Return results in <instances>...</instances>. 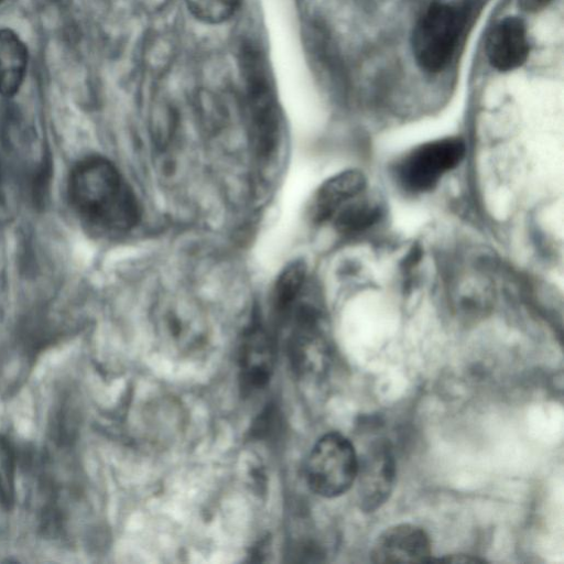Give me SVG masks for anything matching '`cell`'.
Returning a JSON list of instances; mask_svg holds the SVG:
<instances>
[{
	"instance_id": "cell-4",
	"label": "cell",
	"mask_w": 564,
	"mask_h": 564,
	"mask_svg": "<svg viewBox=\"0 0 564 564\" xmlns=\"http://www.w3.org/2000/svg\"><path fill=\"white\" fill-rule=\"evenodd\" d=\"M465 142L460 138H443L423 143L394 166L399 184L408 192L424 193L436 186L440 180L464 159Z\"/></svg>"
},
{
	"instance_id": "cell-11",
	"label": "cell",
	"mask_w": 564,
	"mask_h": 564,
	"mask_svg": "<svg viewBox=\"0 0 564 564\" xmlns=\"http://www.w3.org/2000/svg\"><path fill=\"white\" fill-rule=\"evenodd\" d=\"M380 215V205L360 194L341 205L327 223L340 234H357L373 225Z\"/></svg>"
},
{
	"instance_id": "cell-9",
	"label": "cell",
	"mask_w": 564,
	"mask_h": 564,
	"mask_svg": "<svg viewBox=\"0 0 564 564\" xmlns=\"http://www.w3.org/2000/svg\"><path fill=\"white\" fill-rule=\"evenodd\" d=\"M366 177L357 170H348L325 181L316 191L310 214L314 223L325 224L346 202L364 193Z\"/></svg>"
},
{
	"instance_id": "cell-15",
	"label": "cell",
	"mask_w": 564,
	"mask_h": 564,
	"mask_svg": "<svg viewBox=\"0 0 564 564\" xmlns=\"http://www.w3.org/2000/svg\"><path fill=\"white\" fill-rule=\"evenodd\" d=\"M440 561H445V562H463V563L482 562L481 560H479L477 557H471L470 555H462V554L449 555V556H446V557H442V558H440Z\"/></svg>"
},
{
	"instance_id": "cell-6",
	"label": "cell",
	"mask_w": 564,
	"mask_h": 564,
	"mask_svg": "<svg viewBox=\"0 0 564 564\" xmlns=\"http://www.w3.org/2000/svg\"><path fill=\"white\" fill-rule=\"evenodd\" d=\"M238 362L245 392L260 390L269 382L275 364V343L261 324L252 325L243 335Z\"/></svg>"
},
{
	"instance_id": "cell-10",
	"label": "cell",
	"mask_w": 564,
	"mask_h": 564,
	"mask_svg": "<svg viewBox=\"0 0 564 564\" xmlns=\"http://www.w3.org/2000/svg\"><path fill=\"white\" fill-rule=\"evenodd\" d=\"M28 66V51L11 30H0V94L14 95L21 87Z\"/></svg>"
},
{
	"instance_id": "cell-7",
	"label": "cell",
	"mask_w": 564,
	"mask_h": 564,
	"mask_svg": "<svg viewBox=\"0 0 564 564\" xmlns=\"http://www.w3.org/2000/svg\"><path fill=\"white\" fill-rule=\"evenodd\" d=\"M431 541L426 532L414 524L401 523L386 529L370 551L375 563L431 562Z\"/></svg>"
},
{
	"instance_id": "cell-8",
	"label": "cell",
	"mask_w": 564,
	"mask_h": 564,
	"mask_svg": "<svg viewBox=\"0 0 564 564\" xmlns=\"http://www.w3.org/2000/svg\"><path fill=\"white\" fill-rule=\"evenodd\" d=\"M529 50L525 24L517 17H507L498 22L486 41L487 58L499 72H509L521 66Z\"/></svg>"
},
{
	"instance_id": "cell-14",
	"label": "cell",
	"mask_w": 564,
	"mask_h": 564,
	"mask_svg": "<svg viewBox=\"0 0 564 564\" xmlns=\"http://www.w3.org/2000/svg\"><path fill=\"white\" fill-rule=\"evenodd\" d=\"M518 1H519V6L524 11L536 12V11H540V10L544 9L545 7H547L552 0H518Z\"/></svg>"
},
{
	"instance_id": "cell-12",
	"label": "cell",
	"mask_w": 564,
	"mask_h": 564,
	"mask_svg": "<svg viewBox=\"0 0 564 564\" xmlns=\"http://www.w3.org/2000/svg\"><path fill=\"white\" fill-rule=\"evenodd\" d=\"M239 0H186L191 13L202 22L217 24L228 20Z\"/></svg>"
},
{
	"instance_id": "cell-2",
	"label": "cell",
	"mask_w": 564,
	"mask_h": 564,
	"mask_svg": "<svg viewBox=\"0 0 564 564\" xmlns=\"http://www.w3.org/2000/svg\"><path fill=\"white\" fill-rule=\"evenodd\" d=\"M464 24L465 15L457 7L431 4L412 34V51L416 63L430 73L443 69L454 55Z\"/></svg>"
},
{
	"instance_id": "cell-13",
	"label": "cell",
	"mask_w": 564,
	"mask_h": 564,
	"mask_svg": "<svg viewBox=\"0 0 564 564\" xmlns=\"http://www.w3.org/2000/svg\"><path fill=\"white\" fill-rule=\"evenodd\" d=\"M15 460L8 441L0 435V505L10 508L14 501Z\"/></svg>"
},
{
	"instance_id": "cell-5",
	"label": "cell",
	"mask_w": 564,
	"mask_h": 564,
	"mask_svg": "<svg viewBox=\"0 0 564 564\" xmlns=\"http://www.w3.org/2000/svg\"><path fill=\"white\" fill-rule=\"evenodd\" d=\"M397 464L391 444L373 441L358 458L355 482L357 503L365 512H373L389 499L395 481Z\"/></svg>"
},
{
	"instance_id": "cell-1",
	"label": "cell",
	"mask_w": 564,
	"mask_h": 564,
	"mask_svg": "<svg viewBox=\"0 0 564 564\" xmlns=\"http://www.w3.org/2000/svg\"><path fill=\"white\" fill-rule=\"evenodd\" d=\"M68 197L89 225L107 232H124L140 218L137 196L118 169L101 156L80 161L68 180Z\"/></svg>"
},
{
	"instance_id": "cell-3",
	"label": "cell",
	"mask_w": 564,
	"mask_h": 564,
	"mask_svg": "<svg viewBox=\"0 0 564 564\" xmlns=\"http://www.w3.org/2000/svg\"><path fill=\"white\" fill-rule=\"evenodd\" d=\"M358 456L350 441L330 432L313 446L306 463V479L311 489L325 498L346 492L355 482Z\"/></svg>"
}]
</instances>
